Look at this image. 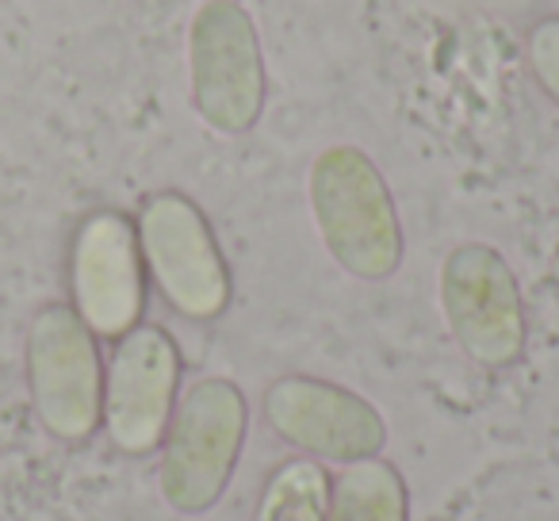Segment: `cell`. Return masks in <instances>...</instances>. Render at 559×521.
Here are the masks:
<instances>
[{
	"mask_svg": "<svg viewBox=\"0 0 559 521\" xmlns=\"http://www.w3.org/2000/svg\"><path fill=\"white\" fill-rule=\"evenodd\" d=\"M326 521H411V495L399 467L383 457H365L330 479Z\"/></svg>",
	"mask_w": 559,
	"mask_h": 521,
	"instance_id": "cell-10",
	"label": "cell"
},
{
	"mask_svg": "<svg viewBox=\"0 0 559 521\" xmlns=\"http://www.w3.org/2000/svg\"><path fill=\"white\" fill-rule=\"evenodd\" d=\"M261 411L280 441L311 452L314 460L353 464V460L380 457L388 445V422L365 395L314 376L272 380L264 388Z\"/></svg>",
	"mask_w": 559,
	"mask_h": 521,
	"instance_id": "cell-8",
	"label": "cell"
},
{
	"mask_svg": "<svg viewBox=\"0 0 559 521\" xmlns=\"http://www.w3.org/2000/svg\"><path fill=\"white\" fill-rule=\"evenodd\" d=\"M249 429V403L226 376L195 380L173 406L162 441V498L185 518H200L223 498Z\"/></svg>",
	"mask_w": 559,
	"mask_h": 521,
	"instance_id": "cell-2",
	"label": "cell"
},
{
	"mask_svg": "<svg viewBox=\"0 0 559 521\" xmlns=\"http://www.w3.org/2000/svg\"><path fill=\"white\" fill-rule=\"evenodd\" d=\"M27 391L58 441H85L100 429L104 360L96 334L70 304H47L27 327Z\"/></svg>",
	"mask_w": 559,
	"mask_h": 521,
	"instance_id": "cell-5",
	"label": "cell"
},
{
	"mask_svg": "<svg viewBox=\"0 0 559 521\" xmlns=\"http://www.w3.org/2000/svg\"><path fill=\"white\" fill-rule=\"evenodd\" d=\"M70 296L96 338H123L146 311V265H142L139 230L119 211H93L73 234L70 249Z\"/></svg>",
	"mask_w": 559,
	"mask_h": 521,
	"instance_id": "cell-9",
	"label": "cell"
},
{
	"mask_svg": "<svg viewBox=\"0 0 559 521\" xmlns=\"http://www.w3.org/2000/svg\"><path fill=\"white\" fill-rule=\"evenodd\" d=\"M188 93L211 131L246 134L264 111V55L238 0H203L188 27Z\"/></svg>",
	"mask_w": 559,
	"mask_h": 521,
	"instance_id": "cell-3",
	"label": "cell"
},
{
	"mask_svg": "<svg viewBox=\"0 0 559 521\" xmlns=\"http://www.w3.org/2000/svg\"><path fill=\"white\" fill-rule=\"evenodd\" d=\"M307 200L326 253L357 281H388L403 265V223L380 165L337 142L311 162Z\"/></svg>",
	"mask_w": 559,
	"mask_h": 521,
	"instance_id": "cell-1",
	"label": "cell"
},
{
	"mask_svg": "<svg viewBox=\"0 0 559 521\" xmlns=\"http://www.w3.org/2000/svg\"><path fill=\"white\" fill-rule=\"evenodd\" d=\"M441 311L452 342L483 368H506L525 350V304L510 261L487 241H464L441 265Z\"/></svg>",
	"mask_w": 559,
	"mask_h": 521,
	"instance_id": "cell-6",
	"label": "cell"
},
{
	"mask_svg": "<svg viewBox=\"0 0 559 521\" xmlns=\"http://www.w3.org/2000/svg\"><path fill=\"white\" fill-rule=\"evenodd\" d=\"M180 399V350L162 327L139 322L116 338L104 368V414L108 441L127 457L157 452Z\"/></svg>",
	"mask_w": 559,
	"mask_h": 521,
	"instance_id": "cell-7",
	"label": "cell"
},
{
	"mask_svg": "<svg viewBox=\"0 0 559 521\" xmlns=\"http://www.w3.org/2000/svg\"><path fill=\"white\" fill-rule=\"evenodd\" d=\"M330 475L314 457L284 460L269 475L253 521H326Z\"/></svg>",
	"mask_w": 559,
	"mask_h": 521,
	"instance_id": "cell-11",
	"label": "cell"
},
{
	"mask_svg": "<svg viewBox=\"0 0 559 521\" xmlns=\"http://www.w3.org/2000/svg\"><path fill=\"white\" fill-rule=\"evenodd\" d=\"M134 230L142 265L173 311L195 322H211L226 311L230 269L207 215L185 192L146 196Z\"/></svg>",
	"mask_w": 559,
	"mask_h": 521,
	"instance_id": "cell-4",
	"label": "cell"
},
{
	"mask_svg": "<svg viewBox=\"0 0 559 521\" xmlns=\"http://www.w3.org/2000/svg\"><path fill=\"white\" fill-rule=\"evenodd\" d=\"M528 66H533V78L540 81V88L559 104V16H548L540 24H533L525 43Z\"/></svg>",
	"mask_w": 559,
	"mask_h": 521,
	"instance_id": "cell-12",
	"label": "cell"
}]
</instances>
